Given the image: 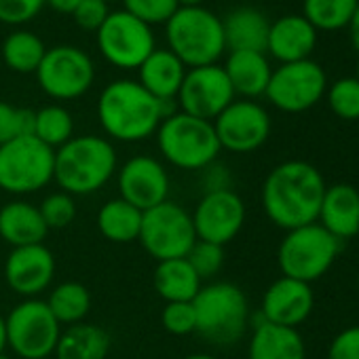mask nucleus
I'll list each match as a JSON object with an SVG mask.
<instances>
[{"mask_svg":"<svg viewBox=\"0 0 359 359\" xmlns=\"http://www.w3.org/2000/svg\"><path fill=\"white\" fill-rule=\"evenodd\" d=\"M32 135L41 140L51 150L62 148L74 137V118L62 104H49L34 112Z\"/></svg>","mask_w":359,"mask_h":359,"instance_id":"32","label":"nucleus"},{"mask_svg":"<svg viewBox=\"0 0 359 359\" xmlns=\"http://www.w3.org/2000/svg\"><path fill=\"white\" fill-rule=\"evenodd\" d=\"M235 100L237 95L224 68L220 64H212L187 70L175 104L180 112H187L203 121H214Z\"/></svg>","mask_w":359,"mask_h":359,"instance_id":"14","label":"nucleus"},{"mask_svg":"<svg viewBox=\"0 0 359 359\" xmlns=\"http://www.w3.org/2000/svg\"><path fill=\"white\" fill-rule=\"evenodd\" d=\"M359 0H304L302 18L319 32L348 28Z\"/></svg>","mask_w":359,"mask_h":359,"instance_id":"33","label":"nucleus"},{"mask_svg":"<svg viewBox=\"0 0 359 359\" xmlns=\"http://www.w3.org/2000/svg\"><path fill=\"white\" fill-rule=\"evenodd\" d=\"M340 241L319 222L285 231L277 250V264L283 277L304 283L321 279L340 254Z\"/></svg>","mask_w":359,"mask_h":359,"instance_id":"8","label":"nucleus"},{"mask_svg":"<svg viewBox=\"0 0 359 359\" xmlns=\"http://www.w3.org/2000/svg\"><path fill=\"white\" fill-rule=\"evenodd\" d=\"M355 79L359 81V64H357V70H355Z\"/></svg>","mask_w":359,"mask_h":359,"instance_id":"50","label":"nucleus"},{"mask_svg":"<svg viewBox=\"0 0 359 359\" xmlns=\"http://www.w3.org/2000/svg\"><path fill=\"white\" fill-rule=\"evenodd\" d=\"M248 359H306V346L298 330L260 317L248 342Z\"/></svg>","mask_w":359,"mask_h":359,"instance_id":"23","label":"nucleus"},{"mask_svg":"<svg viewBox=\"0 0 359 359\" xmlns=\"http://www.w3.org/2000/svg\"><path fill=\"white\" fill-rule=\"evenodd\" d=\"M95 39L102 57L118 70H137L156 49L152 28L125 9L110 11L106 22L95 32Z\"/></svg>","mask_w":359,"mask_h":359,"instance_id":"12","label":"nucleus"},{"mask_svg":"<svg viewBox=\"0 0 359 359\" xmlns=\"http://www.w3.org/2000/svg\"><path fill=\"white\" fill-rule=\"evenodd\" d=\"M203 171H205V177H203L205 193L231 189V173H229V167H224V165H220V163L216 161V163H212L210 167H205Z\"/></svg>","mask_w":359,"mask_h":359,"instance_id":"43","label":"nucleus"},{"mask_svg":"<svg viewBox=\"0 0 359 359\" xmlns=\"http://www.w3.org/2000/svg\"><path fill=\"white\" fill-rule=\"evenodd\" d=\"M327 91V76L313 60L281 64L273 70L266 100L281 112L298 114L311 110Z\"/></svg>","mask_w":359,"mask_h":359,"instance_id":"13","label":"nucleus"},{"mask_svg":"<svg viewBox=\"0 0 359 359\" xmlns=\"http://www.w3.org/2000/svg\"><path fill=\"white\" fill-rule=\"evenodd\" d=\"M317 45V30L302 15H285L271 24L266 53L277 62H302L311 60V53Z\"/></svg>","mask_w":359,"mask_h":359,"instance_id":"21","label":"nucleus"},{"mask_svg":"<svg viewBox=\"0 0 359 359\" xmlns=\"http://www.w3.org/2000/svg\"><path fill=\"white\" fill-rule=\"evenodd\" d=\"M7 346L22 359H49L62 336V323L41 298H24L5 317Z\"/></svg>","mask_w":359,"mask_h":359,"instance_id":"9","label":"nucleus"},{"mask_svg":"<svg viewBox=\"0 0 359 359\" xmlns=\"http://www.w3.org/2000/svg\"><path fill=\"white\" fill-rule=\"evenodd\" d=\"M205 0H177V7H203Z\"/></svg>","mask_w":359,"mask_h":359,"instance_id":"47","label":"nucleus"},{"mask_svg":"<svg viewBox=\"0 0 359 359\" xmlns=\"http://www.w3.org/2000/svg\"><path fill=\"white\" fill-rule=\"evenodd\" d=\"M0 359H11V357L7 355V351H3V353H0Z\"/></svg>","mask_w":359,"mask_h":359,"instance_id":"49","label":"nucleus"},{"mask_svg":"<svg viewBox=\"0 0 359 359\" xmlns=\"http://www.w3.org/2000/svg\"><path fill=\"white\" fill-rule=\"evenodd\" d=\"M45 7V0H0V22L22 26L34 20Z\"/></svg>","mask_w":359,"mask_h":359,"instance_id":"40","label":"nucleus"},{"mask_svg":"<svg viewBox=\"0 0 359 359\" xmlns=\"http://www.w3.org/2000/svg\"><path fill=\"white\" fill-rule=\"evenodd\" d=\"M55 150L32 133L0 146V191L15 197L32 195L53 182Z\"/></svg>","mask_w":359,"mask_h":359,"instance_id":"7","label":"nucleus"},{"mask_svg":"<svg viewBox=\"0 0 359 359\" xmlns=\"http://www.w3.org/2000/svg\"><path fill=\"white\" fill-rule=\"evenodd\" d=\"M212 123L220 148L235 154L258 150L271 135V116L256 100H235Z\"/></svg>","mask_w":359,"mask_h":359,"instance_id":"15","label":"nucleus"},{"mask_svg":"<svg viewBox=\"0 0 359 359\" xmlns=\"http://www.w3.org/2000/svg\"><path fill=\"white\" fill-rule=\"evenodd\" d=\"M154 135L161 156L175 169L203 171L216 163L222 152L212 121L180 110L165 116Z\"/></svg>","mask_w":359,"mask_h":359,"instance_id":"4","label":"nucleus"},{"mask_svg":"<svg viewBox=\"0 0 359 359\" xmlns=\"http://www.w3.org/2000/svg\"><path fill=\"white\" fill-rule=\"evenodd\" d=\"M125 11L144 22L146 26L167 24L171 15L180 9L177 0H123Z\"/></svg>","mask_w":359,"mask_h":359,"instance_id":"36","label":"nucleus"},{"mask_svg":"<svg viewBox=\"0 0 359 359\" xmlns=\"http://www.w3.org/2000/svg\"><path fill=\"white\" fill-rule=\"evenodd\" d=\"M184 359H218V357L208 355V353H193V355H189V357H184Z\"/></svg>","mask_w":359,"mask_h":359,"instance_id":"48","label":"nucleus"},{"mask_svg":"<svg viewBox=\"0 0 359 359\" xmlns=\"http://www.w3.org/2000/svg\"><path fill=\"white\" fill-rule=\"evenodd\" d=\"M137 241L156 262L187 258L197 243L193 216L180 203L167 199L144 212Z\"/></svg>","mask_w":359,"mask_h":359,"instance_id":"10","label":"nucleus"},{"mask_svg":"<svg viewBox=\"0 0 359 359\" xmlns=\"http://www.w3.org/2000/svg\"><path fill=\"white\" fill-rule=\"evenodd\" d=\"M327 359H359V325H348L332 338Z\"/></svg>","mask_w":359,"mask_h":359,"instance_id":"42","label":"nucleus"},{"mask_svg":"<svg viewBox=\"0 0 359 359\" xmlns=\"http://www.w3.org/2000/svg\"><path fill=\"white\" fill-rule=\"evenodd\" d=\"M7 351V330H5V317L0 315V353Z\"/></svg>","mask_w":359,"mask_h":359,"instance_id":"46","label":"nucleus"},{"mask_svg":"<svg viewBox=\"0 0 359 359\" xmlns=\"http://www.w3.org/2000/svg\"><path fill=\"white\" fill-rule=\"evenodd\" d=\"M110 334L95 323H76L62 330L55 346V359H106L110 353Z\"/></svg>","mask_w":359,"mask_h":359,"instance_id":"28","label":"nucleus"},{"mask_svg":"<svg viewBox=\"0 0 359 359\" xmlns=\"http://www.w3.org/2000/svg\"><path fill=\"white\" fill-rule=\"evenodd\" d=\"M142 216L144 212H140L137 208L116 197V199L106 201L100 208L95 224H97V231L104 235V239L127 245V243L137 241L140 229H142Z\"/></svg>","mask_w":359,"mask_h":359,"instance_id":"29","label":"nucleus"},{"mask_svg":"<svg viewBox=\"0 0 359 359\" xmlns=\"http://www.w3.org/2000/svg\"><path fill=\"white\" fill-rule=\"evenodd\" d=\"M118 197L140 212H148L169 199L171 180L167 167L150 156L135 154L116 169Z\"/></svg>","mask_w":359,"mask_h":359,"instance_id":"16","label":"nucleus"},{"mask_svg":"<svg viewBox=\"0 0 359 359\" xmlns=\"http://www.w3.org/2000/svg\"><path fill=\"white\" fill-rule=\"evenodd\" d=\"M165 39L187 68L218 64L226 51L222 20L205 7H180L165 24Z\"/></svg>","mask_w":359,"mask_h":359,"instance_id":"5","label":"nucleus"},{"mask_svg":"<svg viewBox=\"0 0 359 359\" xmlns=\"http://www.w3.org/2000/svg\"><path fill=\"white\" fill-rule=\"evenodd\" d=\"M177 110L175 102H161L137 81L118 79L97 97V121L108 140L133 144L152 137L161 121Z\"/></svg>","mask_w":359,"mask_h":359,"instance_id":"2","label":"nucleus"},{"mask_svg":"<svg viewBox=\"0 0 359 359\" xmlns=\"http://www.w3.org/2000/svg\"><path fill=\"white\" fill-rule=\"evenodd\" d=\"M118 154L104 135H74L55 150L53 182L72 197L102 191L116 175Z\"/></svg>","mask_w":359,"mask_h":359,"instance_id":"3","label":"nucleus"},{"mask_svg":"<svg viewBox=\"0 0 359 359\" xmlns=\"http://www.w3.org/2000/svg\"><path fill=\"white\" fill-rule=\"evenodd\" d=\"M357 140H359V127H357Z\"/></svg>","mask_w":359,"mask_h":359,"instance_id":"51","label":"nucleus"},{"mask_svg":"<svg viewBox=\"0 0 359 359\" xmlns=\"http://www.w3.org/2000/svg\"><path fill=\"white\" fill-rule=\"evenodd\" d=\"M165 332L173 336H187L197 330V317L193 302H167L161 313Z\"/></svg>","mask_w":359,"mask_h":359,"instance_id":"39","label":"nucleus"},{"mask_svg":"<svg viewBox=\"0 0 359 359\" xmlns=\"http://www.w3.org/2000/svg\"><path fill=\"white\" fill-rule=\"evenodd\" d=\"M49 229L41 216L39 205L15 199L0 208V237L11 248L43 243Z\"/></svg>","mask_w":359,"mask_h":359,"instance_id":"24","label":"nucleus"},{"mask_svg":"<svg viewBox=\"0 0 359 359\" xmlns=\"http://www.w3.org/2000/svg\"><path fill=\"white\" fill-rule=\"evenodd\" d=\"M224 43L229 51H258L266 53L271 22L254 7H239L222 22Z\"/></svg>","mask_w":359,"mask_h":359,"instance_id":"26","label":"nucleus"},{"mask_svg":"<svg viewBox=\"0 0 359 359\" xmlns=\"http://www.w3.org/2000/svg\"><path fill=\"white\" fill-rule=\"evenodd\" d=\"M108 15H110V9H108V3H104V0H83L72 13L76 26L87 32H97Z\"/></svg>","mask_w":359,"mask_h":359,"instance_id":"41","label":"nucleus"},{"mask_svg":"<svg viewBox=\"0 0 359 359\" xmlns=\"http://www.w3.org/2000/svg\"><path fill=\"white\" fill-rule=\"evenodd\" d=\"M317 222L340 243L359 235V191L353 184H334L323 193Z\"/></svg>","mask_w":359,"mask_h":359,"instance_id":"20","label":"nucleus"},{"mask_svg":"<svg viewBox=\"0 0 359 359\" xmlns=\"http://www.w3.org/2000/svg\"><path fill=\"white\" fill-rule=\"evenodd\" d=\"M348 34H351V43H353V47H355V51L359 55V5H357L355 15H353L351 24H348Z\"/></svg>","mask_w":359,"mask_h":359,"instance_id":"45","label":"nucleus"},{"mask_svg":"<svg viewBox=\"0 0 359 359\" xmlns=\"http://www.w3.org/2000/svg\"><path fill=\"white\" fill-rule=\"evenodd\" d=\"M104 3H112V0H104Z\"/></svg>","mask_w":359,"mask_h":359,"instance_id":"52","label":"nucleus"},{"mask_svg":"<svg viewBox=\"0 0 359 359\" xmlns=\"http://www.w3.org/2000/svg\"><path fill=\"white\" fill-rule=\"evenodd\" d=\"M191 216L199 241H210L224 248L243 231L248 210L243 199L233 189H226L205 193Z\"/></svg>","mask_w":359,"mask_h":359,"instance_id":"17","label":"nucleus"},{"mask_svg":"<svg viewBox=\"0 0 359 359\" xmlns=\"http://www.w3.org/2000/svg\"><path fill=\"white\" fill-rule=\"evenodd\" d=\"M41 216L47 224V229L51 231H60V229H66L74 222L76 218V201L72 195L64 193V191H57V193H51L47 195L41 205Z\"/></svg>","mask_w":359,"mask_h":359,"instance_id":"35","label":"nucleus"},{"mask_svg":"<svg viewBox=\"0 0 359 359\" xmlns=\"http://www.w3.org/2000/svg\"><path fill=\"white\" fill-rule=\"evenodd\" d=\"M327 104L332 112L342 121L359 123V81L355 76L338 79L327 91Z\"/></svg>","mask_w":359,"mask_h":359,"instance_id":"34","label":"nucleus"},{"mask_svg":"<svg viewBox=\"0 0 359 359\" xmlns=\"http://www.w3.org/2000/svg\"><path fill=\"white\" fill-rule=\"evenodd\" d=\"M45 302L51 309L53 317L62 323V327L83 323L91 311V294L81 281H64L53 285Z\"/></svg>","mask_w":359,"mask_h":359,"instance_id":"31","label":"nucleus"},{"mask_svg":"<svg viewBox=\"0 0 359 359\" xmlns=\"http://www.w3.org/2000/svg\"><path fill=\"white\" fill-rule=\"evenodd\" d=\"M39 87L55 102H72L83 97L95 81V66L87 51L72 45L47 49L39 70L34 72Z\"/></svg>","mask_w":359,"mask_h":359,"instance_id":"11","label":"nucleus"},{"mask_svg":"<svg viewBox=\"0 0 359 359\" xmlns=\"http://www.w3.org/2000/svg\"><path fill=\"white\" fill-rule=\"evenodd\" d=\"M83 3V0H45V5H49L53 11L62 13V15H72L74 9Z\"/></svg>","mask_w":359,"mask_h":359,"instance_id":"44","label":"nucleus"},{"mask_svg":"<svg viewBox=\"0 0 359 359\" xmlns=\"http://www.w3.org/2000/svg\"><path fill=\"white\" fill-rule=\"evenodd\" d=\"M357 290H359V279H357Z\"/></svg>","mask_w":359,"mask_h":359,"instance_id":"53","label":"nucleus"},{"mask_svg":"<svg viewBox=\"0 0 359 359\" xmlns=\"http://www.w3.org/2000/svg\"><path fill=\"white\" fill-rule=\"evenodd\" d=\"M222 68L231 81L235 95H241V100H256L266 93L273 74L266 53L231 51Z\"/></svg>","mask_w":359,"mask_h":359,"instance_id":"25","label":"nucleus"},{"mask_svg":"<svg viewBox=\"0 0 359 359\" xmlns=\"http://www.w3.org/2000/svg\"><path fill=\"white\" fill-rule=\"evenodd\" d=\"M187 260L191 262V266L195 269V273L203 279H212L216 277L222 266H224V248L210 243V241H199L191 248Z\"/></svg>","mask_w":359,"mask_h":359,"instance_id":"37","label":"nucleus"},{"mask_svg":"<svg viewBox=\"0 0 359 359\" xmlns=\"http://www.w3.org/2000/svg\"><path fill=\"white\" fill-rule=\"evenodd\" d=\"M197 334L218 346L235 344L250 325V302L245 292L231 281L208 283L193 300Z\"/></svg>","mask_w":359,"mask_h":359,"instance_id":"6","label":"nucleus"},{"mask_svg":"<svg viewBox=\"0 0 359 359\" xmlns=\"http://www.w3.org/2000/svg\"><path fill=\"white\" fill-rule=\"evenodd\" d=\"M152 283L165 302H193L203 287L201 277L195 273L187 258H173L156 262Z\"/></svg>","mask_w":359,"mask_h":359,"instance_id":"27","label":"nucleus"},{"mask_svg":"<svg viewBox=\"0 0 359 359\" xmlns=\"http://www.w3.org/2000/svg\"><path fill=\"white\" fill-rule=\"evenodd\" d=\"M187 66L169 49H154L137 68V83L161 102H175L187 76Z\"/></svg>","mask_w":359,"mask_h":359,"instance_id":"22","label":"nucleus"},{"mask_svg":"<svg viewBox=\"0 0 359 359\" xmlns=\"http://www.w3.org/2000/svg\"><path fill=\"white\" fill-rule=\"evenodd\" d=\"M55 269V256L45 243L13 248L5 260V281L15 294L24 298H39L51 290Z\"/></svg>","mask_w":359,"mask_h":359,"instance_id":"18","label":"nucleus"},{"mask_svg":"<svg viewBox=\"0 0 359 359\" xmlns=\"http://www.w3.org/2000/svg\"><path fill=\"white\" fill-rule=\"evenodd\" d=\"M313 309H315V292L311 283L281 275L277 281H273L266 287L262 296L260 317L269 323L298 330L311 317Z\"/></svg>","mask_w":359,"mask_h":359,"instance_id":"19","label":"nucleus"},{"mask_svg":"<svg viewBox=\"0 0 359 359\" xmlns=\"http://www.w3.org/2000/svg\"><path fill=\"white\" fill-rule=\"evenodd\" d=\"M325 189V180L315 165L298 158L283 161L264 177L262 210L283 231L306 226L317 222Z\"/></svg>","mask_w":359,"mask_h":359,"instance_id":"1","label":"nucleus"},{"mask_svg":"<svg viewBox=\"0 0 359 359\" xmlns=\"http://www.w3.org/2000/svg\"><path fill=\"white\" fill-rule=\"evenodd\" d=\"M3 62L18 74H34L47 53L43 39L30 30H13L3 41Z\"/></svg>","mask_w":359,"mask_h":359,"instance_id":"30","label":"nucleus"},{"mask_svg":"<svg viewBox=\"0 0 359 359\" xmlns=\"http://www.w3.org/2000/svg\"><path fill=\"white\" fill-rule=\"evenodd\" d=\"M32 121L34 112L28 108H18L9 102H0V146L32 133Z\"/></svg>","mask_w":359,"mask_h":359,"instance_id":"38","label":"nucleus"}]
</instances>
